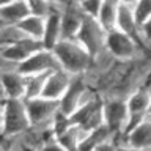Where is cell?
I'll return each instance as SVG.
<instances>
[{
  "mask_svg": "<svg viewBox=\"0 0 151 151\" xmlns=\"http://www.w3.org/2000/svg\"><path fill=\"white\" fill-rule=\"evenodd\" d=\"M74 2H77V3H83L85 0H74Z\"/></svg>",
  "mask_w": 151,
  "mask_h": 151,
  "instance_id": "d6a6232c",
  "label": "cell"
},
{
  "mask_svg": "<svg viewBox=\"0 0 151 151\" xmlns=\"http://www.w3.org/2000/svg\"><path fill=\"white\" fill-rule=\"evenodd\" d=\"M123 5H129V6H135L139 3V0H120Z\"/></svg>",
  "mask_w": 151,
  "mask_h": 151,
  "instance_id": "1f68e13d",
  "label": "cell"
},
{
  "mask_svg": "<svg viewBox=\"0 0 151 151\" xmlns=\"http://www.w3.org/2000/svg\"><path fill=\"white\" fill-rule=\"evenodd\" d=\"M134 11H135L137 22H139L142 28V25L151 19V0H139V3L134 6Z\"/></svg>",
  "mask_w": 151,
  "mask_h": 151,
  "instance_id": "d4e9b609",
  "label": "cell"
},
{
  "mask_svg": "<svg viewBox=\"0 0 151 151\" xmlns=\"http://www.w3.org/2000/svg\"><path fill=\"white\" fill-rule=\"evenodd\" d=\"M102 2H104V0H85V2L80 3V5H82L83 11L87 13L88 16H94V17H96Z\"/></svg>",
  "mask_w": 151,
  "mask_h": 151,
  "instance_id": "484cf974",
  "label": "cell"
},
{
  "mask_svg": "<svg viewBox=\"0 0 151 151\" xmlns=\"http://www.w3.org/2000/svg\"><path fill=\"white\" fill-rule=\"evenodd\" d=\"M42 42L32 40V38H27L21 42H16V44H9V46H2L0 47V58L3 60H11L16 61V63H24L27 58H30L33 54H36L38 50L42 49Z\"/></svg>",
  "mask_w": 151,
  "mask_h": 151,
  "instance_id": "7c38bea8",
  "label": "cell"
},
{
  "mask_svg": "<svg viewBox=\"0 0 151 151\" xmlns=\"http://www.w3.org/2000/svg\"><path fill=\"white\" fill-rule=\"evenodd\" d=\"M25 102H27V110H28V116H30L33 129L55 132V123L61 115L60 101L40 96L33 99H25Z\"/></svg>",
  "mask_w": 151,
  "mask_h": 151,
  "instance_id": "3957f363",
  "label": "cell"
},
{
  "mask_svg": "<svg viewBox=\"0 0 151 151\" xmlns=\"http://www.w3.org/2000/svg\"><path fill=\"white\" fill-rule=\"evenodd\" d=\"M69 123L80 126L85 131H91L104 124V98L98 94L77 112H74L69 118Z\"/></svg>",
  "mask_w": 151,
  "mask_h": 151,
  "instance_id": "ba28073f",
  "label": "cell"
},
{
  "mask_svg": "<svg viewBox=\"0 0 151 151\" xmlns=\"http://www.w3.org/2000/svg\"><path fill=\"white\" fill-rule=\"evenodd\" d=\"M107 33L109 32L99 24V21L96 17L87 14V17H85V21L82 24V27H80V32L77 33L76 40H77L94 58L96 55H99L101 52L106 50Z\"/></svg>",
  "mask_w": 151,
  "mask_h": 151,
  "instance_id": "52a82bcc",
  "label": "cell"
},
{
  "mask_svg": "<svg viewBox=\"0 0 151 151\" xmlns=\"http://www.w3.org/2000/svg\"><path fill=\"white\" fill-rule=\"evenodd\" d=\"M57 69H61L58 58L55 57L54 50L44 49V47L38 50L36 54H33L30 58H27L24 63H21V73L25 76L52 73Z\"/></svg>",
  "mask_w": 151,
  "mask_h": 151,
  "instance_id": "30bf717a",
  "label": "cell"
},
{
  "mask_svg": "<svg viewBox=\"0 0 151 151\" xmlns=\"http://www.w3.org/2000/svg\"><path fill=\"white\" fill-rule=\"evenodd\" d=\"M49 74L50 73L27 76V94H25V99H33V98L42 96V91H44V87H46V82H47Z\"/></svg>",
  "mask_w": 151,
  "mask_h": 151,
  "instance_id": "603a6c76",
  "label": "cell"
},
{
  "mask_svg": "<svg viewBox=\"0 0 151 151\" xmlns=\"http://www.w3.org/2000/svg\"><path fill=\"white\" fill-rule=\"evenodd\" d=\"M40 151H68V150H65L63 146H61L58 142L55 140V137H52L50 140H47L46 143L41 146Z\"/></svg>",
  "mask_w": 151,
  "mask_h": 151,
  "instance_id": "4316f807",
  "label": "cell"
},
{
  "mask_svg": "<svg viewBox=\"0 0 151 151\" xmlns=\"http://www.w3.org/2000/svg\"><path fill=\"white\" fill-rule=\"evenodd\" d=\"M150 116H151V115H150Z\"/></svg>",
  "mask_w": 151,
  "mask_h": 151,
  "instance_id": "8d00e7d4",
  "label": "cell"
},
{
  "mask_svg": "<svg viewBox=\"0 0 151 151\" xmlns=\"http://www.w3.org/2000/svg\"><path fill=\"white\" fill-rule=\"evenodd\" d=\"M27 76L21 71L2 73V99H25Z\"/></svg>",
  "mask_w": 151,
  "mask_h": 151,
  "instance_id": "4fadbf2b",
  "label": "cell"
},
{
  "mask_svg": "<svg viewBox=\"0 0 151 151\" xmlns=\"http://www.w3.org/2000/svg\"><path fill=\"white\" fill-rule=\"evenodd\" d=\"M121 2L120 0H104L96 19L99 21V24L106 28L107 32L115 30L116 25V16H118V9H120Z\"/></svg>",
  "mask_w": 151,
  "mask_h": 151,
  "instance_id": "ffe728a7",
  "label": "cell"
},
{
  "mask_svg": "<svg viewBox=\"0 0 151 151\" xmlns=\"http://www.w3.org/2000/svg\"><path fill=\"white\" fill-rule=\"evenodd\" d=\"M120 145H129L134 148L151 151V116H148L139 126H135L132 131L127 132L123 137Z\"/></svg>",
  "mask_w": 151,
  "mask_h": 151,
  "instance_id": "2e32d148",
  "label": "cell"
},
{
  "mask_svg": "<svg viewBox=\"0 0 151 151\" xmlns=\"http://www.w3.org/2000/svg\"><path fill=\"white\" fill-rule=\"evenodd\" d=\"M28 151H40V150H28Z\"/></svg>",
  "mask_w": 151,
  "mask_h": 151,
  "instance_id": "e575fe53",
  "label": "cell"
},
{
  "mask_svg": "<svg viewBox=\"0 0 151 151\" xmlns=\"http://www.w3.org/2000/svg\"><path fill=\"white\" fill-rule=\"evenodd\" d=\"M74 77L76 76H71L69 73H66L63 69L52 71L49 74V77H47L44 91H42V98L60 101L63 98V94L66 93V90L69 88V85H71Z\"/></svg>",
  "mask_w": 151,
  "mask_h": 151,
  "instance_id": "5bb4252c",
  "label": "cell"
},
{
  "mask_svg": "<svg viewBox=\"0 0 151 151\" xmlns=\"http://www.w3.org/2000/svg\"><path fill=\"white\" fill-rule=\"evenodd\" d=\"M140 36H142V41L151 46V19H150V21H146L143 25H142Z\"/></svg>",
  "mask_w": 151,
  "mask_h": 151,
  "instance_id": "83f0119b",
  "label": "cell"
},
{
  "mask_svg": "<svg viewBox=\"0 0 151 151\" xmlns=\"http://www.w3.org/2000/svg\"><path fill=\"white\" fill-rule=\"evenodd\" d=\"M116 30H120L123 33H127V35L134 36L135 40L142 41L140 36V25L137 22L135 17V11L134 6H129V5H120V9H118V16H116ZM143 42V41H142Z\"/></svg>",
  "mask_w": 151,
  "mask_h": 151,
  "instance_id": "e0dca14e",
  "label": "cell"
},
{
  "mask_svg": "<svg viewBox=\"0 0 151 151\" xmlns=\"http://www.w3.org/2000/svg\"><path fill=\"white\" fill-rule=\"evenodd\" d=\"M104 124L113 132L116 145L121 143L127 126H129V110L127 98L110 96L104 98Z\"/></svg>",
  "mask_w": 151,
  "mask_h": 151,
  "instance_id": "5b68a950",
  "label": "cell"
},
{
  "mask_svg": "<svg viewBox=\"0 0 151 151\" xmlns=\"http://www.w3.org/2000/svg\"><path fill=\"white\" fill-rule=\"evenodd\" d=\"M116 151H148V150H140V148H134V146L129 145H118Z\"/></svg>",
  "mask_w": 151,
  "mask_h": 151,
  "instance_id": "f546056e",
  "label": "cell"
},
{
  "mask_svg": "<svg viewBox=\"0 0 151 151\" xmlns=\"http://www.w3.org/2000/svg\"><path fill=\"white\" fill-rule=\"evenodd\" d=\"M98 91L94 90L90 82L85 79V76H76L71 82L69 88L66 90L63 98L60 99V112L61 115L69 118L74 112H77L80 107H83L93 98L98 96Z\"/></svg>",
  "mask_w": 151,
  "mask_h": 151,
  "instance_id": "277c9868",
  "label": "cell"
},
{
  "mask_svg": "<svg viewBox=\"0 0 151 151\" xmlns=\"http://www.w3.org/2000/svg\"><path fill=\"white\" fill-rule=\"evenodd\" d=\"M19 27L24 30V33L32 38V40L41 41L44 38V30H46V17H40L35 14H30L27 19H24L21 24H17Z\"/></svg>",
  "mask_w": 151,
  "mask_h": 151,
  "instance_id": "44dd1931",
  "label": "cell"
},
{
  "mask_svg": "<svg viewBox=\"0 0 151 151\" xmlns=\"http://www.w3.org/2000/svg\"><path fill=\"white\" fill-rule=\"evenodd\" d=\"M27 35L24 33V30L19 25L14 24H0V42L2 46H9V44H16L24 40H27Z\"/></svg>",
  "mask_w": 151,
  "mask_h": 151,
  "instance_id": "7402d4cb",
  "label": "cell"
},
{
  "mask_svg": "<svg viewBox=\"0 0 151 151\" xmlns=\"http://www.w3.org/2000/svg\"><path fill=\"white\" fill-rule=\"evenodd\" d=\"M49 2H50L52 5H55V6H61V8H63V6H66L68 3L73 2V0H49Z\"/></svg>",
  "mask_w": 151,
  "mask_h": 151,
  "instance_id": "4dcf8cb0",
  "label": "cell"
},
{
  "mask_svg": "<svg viewBox=\"0 0 151 151\" xmlns=\"http://www.w3.org/2000/svg\"><path fill=\"white\" fill-rule=\"evenodd\" d=\"M150 115H151V109H150Z\"/></svg>",
  "mask_w": 151,
  "mask_h": 151,
  "instance_id": "d590c367",
  "label": "cell"
},
{
  "mask_svg": "<svg viewBox=\"0 0 151 151\" xmlns=\"http://www.w3.org/2000/svg\"><path fill=\"white\" fill-rule=\"evenodd\" d=\"M109 142H115V135L106 124H102L96 127V129H91L87 132L79 151H94L101 145L109 143Z\"/></svg>",
  "mask_w": 151,
  "mask_h": 151,
  "instance_id": "d6986e66",
  "label": "cell"
},
{
  "mask_svg": "<svg viewBox=\"0 0 151 151\" xmlns=\"http://www.w3.org/2000/svg\"><path fill=\"white\" fill-rule=\"evenodd\" d=\"M87 17L82 5L77 2H71L61 9V35L63 40H74L80 32V27Z\"/></svg>",
  "mask_w": 151,
  "mask_h": 151,
  "instance_id": "8fae6325",
  "label": "cell"
},
{
  "mask_svg": "<svg viewBox=\"0 0 151 151\" xmlns=\"http://www.w3.org/2000/svg\"><path fill=\"white\" fill-rule=\"evenodd\" d=\"M27 5L30 8V13L40 17H47L54 6L49 0H27Z\"/></svg>",
  "mask_w": 151,
  "mask_h": 151,
  "instance_id": "cb8c5ba5",
  "label": "cell"
},
{
  "mask_svg": "<svg viewBox=\"0 0 151 151\" xmlns=\"http://www.w3.org/2000/svg\"><path fill=\"white\" fill-rule=\"evenodd\" d=\"M61 69L71 76H85L91 68L93 55L76 40H61L54 49Z\"/></svg>",
  "mask_w": 151,
  "mask_h": 151,
  "instance_id": "6da1fadb",
  "label": "cell"
},
{
  "mask_svg": "<svg viewBox=\"0 0 151 151\" xmlns=\"http://www.w3.org/2000/svg\"><path fill=\"white\" fill-rule=\"evenodd\" d=\"M30 8L27 5V0L13 2L6 6H0V24H21L24 19L30 16Z\"/></svg>",
  "mask_w": 151,
  "mask_h": 151,
  "instance_id": "ac0fdd59",
  "label": "cell"
},
{
  "mask_svg": "<svg viewBox=\"0 0 151 151\" xmlns=\"http://www.w3.org/2000/svg\"><path fill=\"white\" fill-rule=\"evenodd\" d=\"M142 44L143 42L135 40L134 36L123 33L120 30H110L107 33L106 50L115 60L120 61H131L139 58L142 54Z\"/></svg>",
  "mask_w": 151,
  "mask_h": 151,
  "instance_id": "8992f818",
  "label": "cell"
},
{
  "mask_svg": "<svg viewBox=\"0 0 151 151\" xmlns=\"http://www.w3.org/2000/svg\"><path fill=\"white\" fill-rule=\"evenodd\" d=\"M150 109H151V94L145 90H135L127 96V110H129V126L127 131H132L135 126H139L142 121H145L150 116ZM124 134V135H126ZM120 145V143H118Z\"/></svg>",
  "mask_w": 151,
  "mask_h": 151,
  "instance_id": "9c48e42d",
  "label": "cell"
},
{
  "mask_svg": "<svg viewBox=\"0 0 151 151\" xmlns=\"http://www.w3.org/2000/svg\"><path fill=\"white\" fill-rule=\"evenodd\" d=\"M11 2H21V0H11Z\"/></svg>",
  "mask_w": 151,
  "mask_h": 151,
  "instance_id": "836d02e7",
  "label": "cell"
},
{
  "mask_svg": "<svg viewBox=\"0 0 151 151\" xmlns=\"http://www.w3.org/2000/svg\"><path fill=\"white\" fill-rule=\"evenodd\" d=\"M30 129L25 99H2V137H16Z\"/></svg>",
  "mask_w": 151,
  "mask_h": 151,
  "instance_id": "7a4b0ae2",
  "label": "cell"
},
{
  "mask_svg": "<svg viewBox=\"0 0 151 151\" xmlns=\"http://www.w3.org/2000/svg\"><path fill=\"white\" fill-rule=\"evenodd\" d=\"M116 142H109V143L101 145L99 148H96L94 151H116Z\"/></svg>",
  "mask_w": 151,
  "mask_h": 151,
  "instance_id": "f1b7e54d",
  "label": "cell"
},
{
  "mask_svg": "<svg viewBox=\"0 0 151 151\" xmlns=\"http://www.w3.org/2000/svg\"><path fill=\"white\" fill-rule=\"evenodd\" d=\"M61 6H52V11L46 17V30L42 38V46L44 49L52 50L58 42L63 40L61 35Z\"/></svg>",
  "mask_w": 151,
  "mask_h": 151,
  "instance_id": "9a60e30c",
  "label": "cell"
}]
</instances>
